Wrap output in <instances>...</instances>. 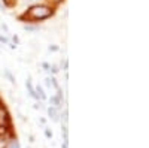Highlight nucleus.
Returning a JSON list of instances; mask_svg holds the SVG:
<instances>
[{
	"label": "nucleus",
	"instance_id": "1",
	"mask_svg": "<svg viewBox=\"0 0 149 148\" xmlns=\"http://www.w3.org/2000/svg\"><path fill=\"white\" fill-rule=\"evenodd\" d=\"M51 14H52V11L49 9V8H45V6H34V8L30 9V15H31L34 20L48 18Z\"/></svg>",
	"mask_w": 149,
	"mask_h": 148
},
{
	"label": "nucleus",
	"instance_id": "2",
	"mask_svg": "<svg viewBox=\"0 0 149 148\" xmlns=\"http://www.w3.org/2000/svg\"><path fill=\"white\" fill-rule=\"evenodd\" d=\"M48 114H49V117H51L52 120H57L58 117H57V111H55V108H49L48 109Z\"/></svg>",
	"mask_w": 149,
	"mask_h": 148
},
{
	"label": "nucleus",
	"instance_id": "3",
	"mask_svg": "<svg viewBox=\"0 0 149 148\" xmlns=\"http://www.w3.org/2000/svg\"><path fill=\"white\" fill-rule=\"evenodd\" d=\"M36 91H37V93L40 94V97H42V99H45V97H46V96H45V91L42 90V87H39V85H37V88H36ZM39 94H37V96H39Z\"/></svg>",
	"mask_w": 149,
	"mask_h": 148
},
{
	"label": "nucleus",
	"instance_id": "4",
	"mask_svg": "<svg viewBox=\"0 0 149 148\" xmlns=\"http://www.w3.org/2000/svg\"><path fill=\"white\" fill-rule=\"evenodd\" d=\"M5 73H6V76H8V78H9V81H10V82H12V84H15V78H14V76H12V73H10V72H9V70H6V72H5Z\"/></svg>",
	"mask_w": 149,
	"mask_h": 148
},
{
	"label": "nucleus",
	"instance_id": "5",
	"mask_svg": "<svg viewBox=\"0 0 149 148\" xmlns=\"http://www.w3.org/2000/svg\"><path fill=\"white\" fill-rule=\"evenodd\" d=\"M9 148H19V144H18L17 141H12V142L9 144Z\"/></svg>",
	"mask_w": 149,
	"mask_h": 148
},
{
	"label": "nucleus",
	"instance_id": "6",
	"mask_svg": "<svg viewBox=\"0 0 149 148\" xmlns=\"http://www.w3.org/2000/svg\"><path fill=\"white\" fill-rule=\"evenodd\" d=\"M45 136H46V138H51V136H52V132L46 129V130H45Z\"/></svg>",
	"mask_w": 149,
	"mask_h": 148
},
{
	"label": "nucleus",
	"instance_id": "7",
	"mask_svg": "<svg viewBox=\"0 0 149 148\" xmlns=\"http://www.w3.org/2000/svg\"><path fill=\"white\" fill-rule=\"evenodd\" d=\"M45 84H46V87H51V78H46L45 79Z\"/></svg>",
	"mask_w": 149,
	"mask_h": 148
},
{
	"label": "nucleus",
	"instance_id": "8",
	"mask_svg": "<svg viewBox=\"0 0 149 148\" xmlns=\"http://www.w3.org/2000/svg\"><path fill=\"white\" fill-rule=\"evenodd\" d=\"M51 69H52V72H54V73H57V72H58V67H57V66H52Z\"/></svg>",
	"mask_w": 149,
	"mask_h": 148
},
{
	"label": "nucleus",
	"instance_id": "9",
	"mask_svg": "<svg viewBox=\"0 0 149 148\" xmlns=\"http://www.w3.org/2000/svg\"><path fill=\"white\" fill-rule=\"evenodd\" d=\"M43 67H45V70H49V65L48 63H43Z\"/></svg>",
	"mask_w": 149,
	"mask_h": 148
},
{
	"label": "nucleus",
	"instance_id": "10",
	"mask_svg": "<svg viewBox=\"0 0 149 148\" xmlns=\"http://www.w3.org/2000/svg\"><path fill=\"white\" fill-rule=\"evenodd\" d=\"M0 42H8L6 38H3V36H0Z\"/></svg>",
	"mask_w": 149,
	"mask_h": 148
},
{
	"label": "nucleus",
	"instance_id": "11",
	"mask_svg": "<svg viewBox=\"0 0 149 148\" xmlns=\"http://www.w3.org/2000/svg\"><path fill=\"white\" fill-rule=\"evenodd\" d=\"M63 148H69V147H67V142H64V144H63Z\"/></svg>",
	"mask_w": 149,
	"mask_h": 148
},
{
	"label": "nucleus",
	"instance_id": "12",
	"mask_svg": "<svg viewBox=\"0 0 149 148\" xmlns=\"http://www.w3.org/2000/svg\"><path fill=\"white\" fill-rule=\"evenodd\" d=\"M0 9H2V11H3V9H5V8H3V5H2V3H0Z\"/></svg>",
	"mask_w": 149,
	"mask_h": 148
}]
</instances>
